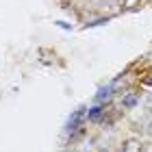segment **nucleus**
I'll return each instance as SVG.
<instances>
[{
  "label": "nucleus",
  "mask_w": 152,
  "mask_h": 152,
  "mask_svg": "<svg viewBox=\"0 0 152 152\" xmlns=\"http://www.w3.org/2000/svg\"><path fill=\"white\" fill-rule=\"evenodd\" d=\"M133 102H137V96H126L124 98V107H133Z\"/></svg>",
  "instance_id": "f257e3e1"
}]
</instances>
